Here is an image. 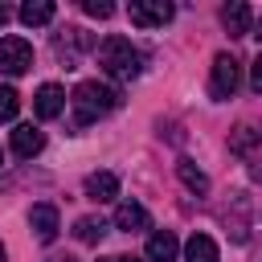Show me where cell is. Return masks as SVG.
Here are the masks:
<instances>
[{"instance_id": "obj_2", "label": "cell", "mask_w": 262, "mask_h": 262, "mask_svg": "<svg viewBox=\"0 0 262 262\" xmlns=\"http://www.w3.org/2000/svg\"><path fill=\"white\" fill-rule=\"evenodd\" d=\"M98 66H102V74H111L115 82H131V78L143 70V57H139V49H135L127 37H106V41L98 45Z\"/></svg>"}, {"instance_id": "obj_23", "label": "cell", "mask_w": 262, "mask_h": 262, "mask_svg": "<svg viewBox=\"0 0 262 262\" xmlns=\"http://www.w3.org/2000/svg\"><path fill=\"white\" fill-rule=\"evenodd\" d=\"M49 262H74V258H49Z\"/></svg>"}, {"instance_id": "obj_6", "label": "cell", "mask_w": 262, "mask_h": 262, "mask_svg": "<svg viewBox=\"0 0 262 262\" xmlns=\"http://www.w3.org/2000/svg\"><path fill=\"white\" fill-rule=\"evenodd\" d=\"M33 111H37V119H57L66 111V90L57 82H41L33 94Z\"/></svg>"}, {"instance_id": "obj_1", "label": "cell", "mask_w": 262, "mask_h": 262, "mask_svg": "<svg viewBox=\"0 0 262 262\" xmlns=\"http://www.w3.org/2000/svg\"><path fill=\"white\" fill-rule=\"evenodd\" d=\"M70 106H74V123L86 127V123H98L102 115H111L119 106V90L106 82H78L70 94Z\"/></svg>"}, {"instance_id": "obj_8", "label": "cell", "mask_w": 262, "mask_h": 262, "mask_svg": "<svg viewBox=\"0 0 262 262\" xmlns=\"http://www.w3.org/2000/svg\"><path fill=\"white\" fill-rule=\"evenodd\" d=\"M29 225H33V233H37L41 242H53L57 229H61V225H57V209H53L49 201H41V205L29 209Z\"/></svg>"}, {"instance_id": "obj_13", "label": "cell", "mask_w": 262, "mask_h": 262, "mask_svg": "<svg viewBox=\"0 0 262 262\" xmlns=\"http://www.w3.org/2000/svg\"><path fill=\"white\" fill-rule=\"evenodd\" d=\"M147 262H172L176 258V237L168 233V229H160V233H151L147 237Z\"/></svg>"}, {"instance_id": "obj_19", "label": "cell", "mask_w": 262, "mask_h": 262, "mask_svg": "<svg viewBox=\"0 0 262 262\" xmlns=\"http://www.w3.org/2000/svg\"><path fill=\"white\" fill-rule=\"evenodd\" d=\"M82 8H86V16H98V20H106L115 12V4H106V0H86Z\"/></svg>"}, {"instance_id": "obj_11", "label": "cell", "mask_w": 262, "mask_h": 262, "mask_svg": "<svg viewBox=\"0 0 262 262\" xmlns=\"http://www.w3.org/2000/svg\"><path fill=\"white\" fill-rule=\"evenodd\" d=\"M86 196L90 201H115L119 196V176L115 172H90L86 176Z\"/></svg>"}, {"instance_id": "obj_7", "label": "cell", "mask_w": 262, "mask_h": 262, "mask_svg": "<svg viewBox=\"0 0 262 262\" xmlns=\"http://www.w3.org/2000/svg\"><path fill=\"white\" fill-rule=\"evenodd\" d=\"M41 147H45V131L33 127V123H16V131H12V151H16L20 160H33Z\"/></svg>"}, {"instance_id": "obj_5", "label": "cell", "mask_w": 262, "mask_h": 262, "mask_svg": "<svg viewBox=\"0 0 262 262\" xmlns=\"http://www.w3.org/2000/svg\"><path fill=\"white\" fill-rule=\"evenodd\" d=\"M33 66V45L25 37H0V70L4 74H25Z\"/></svg>"}, {"instance_id": "obj_21", "label": "cell", "mask_w": 262, "mask_h": 262, "mask_svg": "<svg viewBox=\"0 0 262 262\" xmlns=\"http://www.w3.org/2000/svg\"><path fill=\"white\" fill-rule=\"evenodd\" d=\"M4 20H8V8H4V4H0V25H4Z\"/></svg>"}, {"instance_id": "obj_18", "label": "cell", "mask_w": 262, "mask_h": 262, "mask_svg": "<svg viewBox=\"0 0 262 262\" xmlns=\"http://www.w3.org/2000/svg\"><path fill=\"white\" fill-rule=\"evenodd\" d=\"M16 111H20V94L12 86H0V123H12Z\"/></svg>"}, {"instance_id": "obj_9", "label": "cell", "mask_w": 262, "mask_h": 262, "mask_svg": "<svg viewBox=\"0 0 262 262\" xmlns=\"http://www.w3.org/2000/svg\"><path fill=\"white\" fill-rule=\"evenodd\" d=\"M147 225H151V217H147V209L135 205V201H123V205L115 209V229H123V233H139V229H147Z\"/></svg>"}, {"instance_id": "obj_17", "label": "cell", "mask_w": 262, "mask_h": 262, "mask_svg": "<svg viewBox=\"0 0 262 262\" xmlns=\"http://www.w3.org/2000/svg\"><path fill=\"white\" fill-rule=\"evenodd\" d=\"M53 45H57V53H66V57H74L78 49H86V45H90V37H86L82 29H66V37H57Z\"/></svg>"}, {"instance_id": "obj_15", "label": "cell", "mask_w": 262, "mask_h": 262, "mask_svg": "<svg viewBox=\"0 0 262 262\" xmlns=\"http://www.w3.org/2000/svg\"><path fill=\"white\" fill-rule=\"evenodd\" d=\"M53 12H57V8H53L49 0H29V4H20V20H25L29 29L49 25V20H53Z\"/></svg>"}, {"instance_id": "obj_20", "label": "cell", "mask_w": 262, "mask_h": 262, "mask_svg": "<svg viewBox=\"0 0 262 262\" xmlns=\"http://www.w3.org/2000/svg\"><path fill=\"white\" fill-rule=\"evenodd\" d=\"M233 147H237V151H250V147H254V131H250V127H237V135H233Z\"/></svg>"}, {"instance_id": "obj_22", "label": "cell", "mask_w": 262, "mask_h": 262, "mask_svg": "<svg viewBox=\"0 0 262 262\" xmlns=\"http://www.w3.org/2000/svg\"><path fill=\"white\" fill-rule=\"evenodd\" d=\"M111 262H139V258H111Z\"/></svg>"}, {"instance_id": "obj_4", "label": "cell", "mask_w": 262, "mask_h": 262, "mask_svg": "<svg viewBox=\"0 0 262 262\" xmlns=\"http://www.w3.org/2000/svg\"><path fill=\"white\" fill-rule=\"evenodd\" d=\"M127 16H131V25H139V29H160V25H168V20L176 16V8H172L168 0H131Z\"/></svg>"}, {"instance_id": "obj_25", "label": "cell", "mask_w": 262, "mask_h": 262, "mask_svg": "<svg viewBox=\"0 0 262 262\" xmlns=\"http://www.w3.org/2000/svg\"><path fill=\"white\" fill-rule=\"evenodd\" d=\"M0 164H4V151H0Z\"/></svg>"}, {"instance_id": "obj_24", "label": "cell", "mask_w": 262, "mask_h": 262, "mask_svg": "<svg viewBox=\"0 0 262 262\" xmlns=\"http://www.w3.org/2000/svg\"><path fill=\"white\" fill-rule=\"evenodd\" d=\"M0 262H4V246H0Z\"/></svg>"}, {"instance_id": "obj_3", "label": "cell", "mask_w": 262, "mask_h": 262, "mask_svg": "<svg viewBox=\"0 0 262 262\" xmlns=\"http://www.w3.org/2000/svg\"><path fill=\"white\" fill-rule=\"evenodd\" d=\"M242 86V61L229 57V53H217L213 57V78H209V94L213 98H233Z\"/></svg>"}, {"instance_id": "obj_14", "label": "cell", "mask_w": 262, "mask_h": 262, "mask_svg": "<svg viewBox=\"0 0 262 262\" xmlns=\"http://www.w3.org/2000/svg\"><path fill=\"white\" fill-rule=\"evenodd\" d=\"M176 176L184 180V188H188V192H201V196L209 192V176H205L192 160H176Z\"/></svg>"}, {"instance_id": "obj_12", "label": "cell", "mask_w": 262, "mask_h": 262, "mask_svg": "<svg viewBox=\"0 0 262 262\" xmlns=\"http://www.w3.org/2000/svg\"><path fill=\"white\" fill-rule=\"evenodd\" d=\"M184 262H217V242L209 233H192L184 242Z\"/></svg>"}, {"instance_id": "obj_16", "label": "cell", "mask_w": 262, "mask_h": 262, "mask_svg": "<svg viewBox=\"0 0 262 262\" xmlns=\"http://www.w3.org/2000/svg\"><path fill=\"white\" fill-rule=\"evenodd\" d=\"M74 233H78V242L94 246V242H102V233H106V221H102V217H78Z\"/></svg>"}, {"instance_id": "obj_10", "label": "cell", "mask_w": 262, "mask_h": 262, "mask_svg": "<svg viewBox=\"0 0 262 262\" xmlns=\"http://www.w3.org/2000/svg\"><path fill=\"white\" fill-rule=\"evenodd\" d=\"M250 20H254V12H250L246 0H233V4L221 8V25L229 29V37H246L250 33Z\"/></svg>"}, {"instance_id": "obj_26", "label": "cell", "mask_w": 262, "mask_h": 262, "mask_svg": "<svg viewBox=\"0 0 262 262\" xmlns=\"http://www.w3.org/2000/svg\"><path fill=\"white\" fill-rule=\"evenodd\" d=\"M106 262H111V258H106Z\"/></svg>"}]
</instances>
